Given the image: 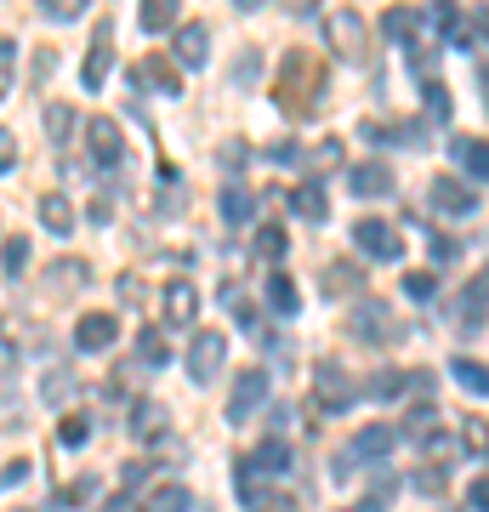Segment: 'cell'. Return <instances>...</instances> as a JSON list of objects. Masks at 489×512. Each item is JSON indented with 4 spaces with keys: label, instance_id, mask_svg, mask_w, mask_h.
<instances>
[{
    "label": "cell",
    "instance_id": "33",
    "mask_svg": "<svg viewBox=\"0 0 489 512\" xmlns=\"http://www.w3.org/2000/svg\"><path fill=\"white\" fill-rule=\"evenodd\" d=\"M86 12V0H40V18H52V23H74Z\"/></svg>",
    "mask_w": 489,
    "mask_h": 512
},
{
    "label": "cell",
    "instance_id": "36",
    "mask_svg": "<svg viewBox=\"0 0 489 512\" xmlns=\"http://www.w3.org/2000/svg\"><path fill=\"white\" fill-rule=\"evenodd\" d=\"M12 69H18V46L0 35V97L12 92Z\"/></svg>",
    "mask_w": 489,
    "mask_h": 512
},
{
    "label": "cell",
    "instance_id": "13",
    "mask_svg": "<svg viewBox=\"0 0 489 512\" xmlns=\"http://www.w3.org/2000/svg\"><path fill=\"white\" fill-rule=\"evenodd\" d=\"M109 69H114V35H109V23H97V40H91V57H86V69H80V80L97 92Z\"/></svg>",
    "mask_w": 489,
    "mask_h": 512
},
{
    "label": "cell",
    "instance_id": "29",
    "mask_svg": "<svg viewBox=\"0 0 489 512\" xmlns=\"http://www.w3.org/2000/svg\"><path fill=\"white\" fill-rule=\"evenodd\" d=\"M0 268H6L12 279H18L23 268H29V239H23V234H12V239H6V251H0Z\"/></svg>",
    "mask_w": 489,
    "mask_h": 512
},
{
    "label": "cell",
    "instance_id": "41",
    "mask_svg": "<svg viewBox=\"0 0 489 512\" xmlns=\"http://www.w3.org/2000/svg\"><path fill=\"white\" fill-rule=\"evenodd\" d=\"M12 165H18V137L0 126V171H12Z\"/></svg>",
    "mask_w": 489,
    "mask_h": 512
},
{
    "label": "cell",
    "instance_id": "8",
    "mask_svg": "<svg viewBox=\"0 0 489 512\" xmlns=\"http://www.w3.org/2000/svg\"><path fill=\"white\" fill-rule=\"evenodd\" d=\"M364 46H370V29H364L359 12H330V52L364 57Z\"/></svg>",
    "mask_w": 489,
    "mask_h": 512
},
{
    "label": "cell",
    "instance_id": "31",
    "mask_svg": "<svg viewBox=\"0 0 489 512\" xmlns=\"http://www.w3.org/2000/svg\"><path fill=\"white\" fill-rule=\"evenodd\" d=\"M46 131H52V143H69V131H74L69 103H52V109H46Z\"/></svg>",
    "mask_w": 489,
    "mask_h": 512
},
{
    "label": "cell",
    "instance_id": "21",
    "mask_svg": "<svg viewBox=\"0 0 489 512\" xmlns=\"http://www.w3.org/2000/svg\"><path fill=\"white\" fill-rule=\"evenodd\" d=\"M256 217V194H251V188H222V222H234V228H239V222H251Z\"/></svg>",
    "mask_w": 489,
    "mask_h": 512
},
{
    "label": "cell",
    "instance_id": "27",
    "mask_svg": "<svg viewBox=\"0 0 489 512\" xmlns=\"http://www.w3.org/2000/svg\"><path fill=\"white\" fill-rule=\"evenodd\" d=\"M450 370H455V382L467 387L472 399H484V393H489V382H484V365H478V359H450Z\"/></svg>",
    "mask_w": 489,
    "mask_h": 512
},
{
    "label": "cell",
    "instance_id": "22",
    "mask_svg": "<svg viewBox=\"0 0 489 512\" xmlns=\"http://www.w3.org/2000/svg\"><path fill=\"white\" fill-rule=\"evenodd\" d=\"M359 285H364L359 262H330L325 268V296H353Z\"/></svg>",
    "mask_w": 489,
    "mask_h": 512
},
{
    "label": "cell",
    "instance_id": "47",
    "mask_svg": "<svg viewBox=\"0 0 489 512\" xmlns=\"http://www.w3.org/2000/svg\"><path fill=\"white\" fill-rule=\"evenodd\" d=\"M0 365H12V342L6 336H0Z\"/></svg>",
    "mask_w": 489,
    "mask_h": 512
},
{
    "label": "cell",
    "instance_id": "10",
    "mask_svg": "<svg viewBox=\"0 0 489 512\" xmlns=\"http://www.w3.org/2000/svg\"><path fill=\"white\" fill-rule=\"evenodd\" d=\"M427 200H433L438 211H450V217H472V211H478V188H461L455 177H433V183H427Z\"/></svg>",
    "mask_w": 489,
    "mask_h": 512
},
{
    "label": "cell",
    "instance_id": "11",
    "mask_svg": "<svg viewBox=\"0 0 489 512\" xmlns=\"http://www.w3.org/2000/svg\"><path fill=\"white\" fill-rule=\"evenodd\" d=\"M194 319H200V291H194L188 279H171V285H165V325L194 330Z\"/></svg>",
    "mask_w": 489,
    "mask_h": 512
},
{
    "label": "cell",
    "instance_id": "15",
    "mask_svg": "<svg viewBox=\"0 0 489 512\" xmlns=\"http://www.w3.org/2000/svg\"><path fill=\"white\" fill-rule=\"evenodd\" d=\"M137 80H143V86H154L160 97H182V74L171 69V63H165L160 52H148V63L137 69Z\"/></svg>",
    "mask_w": 489,
    "mask_h": 512
},
{
    "label": "cell",
    "instance_id": "24",
    "mask_svg": "<svg viewBox=\"0 0 489 512\" xmlns=\"http://www.w3.org/2000/svg\"><path fill=\"white\" fill-rule=\"evenodd\" d=\"M131 433H137V439H160L165 433V404H137V410H131Z\"/></svg>",
    "mask_w": 489,
    "mask_h": 512
},
{
    "label": "cell",
    "instance_id": "9",
    "mask_svg": "<svg viewBox=\"0 0 489 512\" xmlns=\"http://www.w3.org/2000/svg\"><path fill=\"white\" fill-rule=\"evenodd\" d=\"M347 188L359 194V200H387L393 194V165H381V160H364L347 171Z\"/></svg>",
    "mask_w": 489,
    "mask_h": 512
},
{
    "label": "cell",
    "instance_id": "19",
    "mask_svg": "<svg viewBox=\"0 0 489 512\" xmlns=\"http://www.w3.org/2000/svg\"><path fill=\"white\" fill-rule=\"evenodd\" d=\"M319 399H325L330 410H342V404L353 399V382H347V370H342V365H330V359L319 365Z\"/></svg>",
    "mask_w": 489,
    "mask_h": 512
},
{
    "label": "cell",
    "instance_id": "12",
    "mask_svg": "<svg viewBox=\"0 0 489 512\" xmlns=\"http://www.w3.org/2000/svg\"><path fill=\"white\" fill-rule=\"evenodd\" d=\"M114 336H120L114 313H86V319L74 325V348L80 353H103V348H114Z\"/></svg>",
    "mask_w": 489,
    "mask_h": 512
},
{
    "label": "cell",
    "instance_id": "3",
    "mask_svg": "<svg viewBox=\"0 0 489 512\" xmlns=\"http://www.w3.org/2000/svg\"><path fill=\"white\" fill-rule=\"evenodd\" d=\"M222 365H228V336L222 330H194V342H188V376L194 382H217Z\"/></svg>",
    "mask_w": 489,
    "mask_h": 512
},
{
    "label": "cell",
    "instance_id": "16",
    "mask_svg": "<svg viewBox=\"0 0 489 512\" xmlns=\"http://www.w3.org/2000/svg\"><path fill=\"white\" fill-rule=\"evenodd\" d=\"M450 154H455V165L467 171L472 183H484V177H489V154H484V137H455V143H450Z\"/></svg>",
    "mask_w": 489,
    "mask_h": 512
},
{
    "label": "cell",
    "instance_id": "17",
    "mask_svg": "<svg viewBox=\"0 0 489 512\" xmlns=\"http://www.w3.org/2000/svg\"><path fill=\"white\" fill-rule=\"evenodd\" d=\"M290 211L302 222H325L330 217V194L319 183H302V188H290Z\"/></svg>",
    "mask_w": 489,
    "mask_h": 512
},
{
    "label": "cell",
    "instance_id": "5",
    "mask_svg": "<svg viewBox=\"0 0 489 512\" xmlns=\"http://www.w3.org/2000/svg\"><path fill=\"white\" fill-rule=\"evenodd\" d=\"M86 154H91V165H103V171H114V165L126 160V137H120V120H91L86 126Z\"/></svg>",
    "mask_w": 489,
    "mask_h": 512
},
{
    "label": "cell",
    "instance_id": "45",
    "mask_svg": "<svg viewBox=\"0 0 489 512\" xmlns=\"http://www.w3.org/2000/svg\"><path fill=\"white\" fill-rule=\"evenodd\" d=\"M109 217H114V205L97 194V200H91V222H109Z\"/></svg>",
    "mask_w": 489,
    "mask_h": 512
},
{
    "label": "cell",
    "instance_id": "20",
    "mask_svg": "<svg viewBox=\"0 0 489 512\" xmlns=\"http://www.w3.org/2000/svg\"><path fill=\"white\" fill-rule=\"evenodd\" d=\"M46 279H52V291L69 296V291H80V285L91 279V268L80 262V256H63V262H52V274H46Z\"/></svg>",
    "mask_w": 489,
    "mask_h": 512
},
{
    "label": "cell",
    "instance_id": "34",
    "mask_svg": "<svg viewBox=\"0 0 489 512\" xmlns=\"http://www.w3.org/2000/svg\"><path fill=\"white\" fill-rule=\"evenodd\" d=\"M86 439H91V421H86V416H63V427H57V444H69V450H80Z\"/></svg>",
    "mask_w": 489,
    "mask_h": 512
},
{
    "label": "cell",
    "instance_id": "40",
    "mask_svg": "<svg viewBox=\"0 0 489 512\" xmlns=\"http://www.w3.org/2000/svg\"><path fill=\"white\" fill-rule=\"evenodd\" d=\"M69 387H74V376H69V370H52V376H46V399H69Z\"/></svg>",
    "mask_w": 489,
    "mask_h": 512
},
{
    "label": "cell",
    "instance_id": "2",
    "mask_svg": "<svg viewBox=\"0 0 489 512\" xmlns=\"http://www.w3.org/2000/svg\"><path fill=\"white\" fill-rule=\"evenodd\" d=\"M393 444H399V433H393V427H381V421L359 427V433H353V444L342 450V461H336V478H347L359 461H387V456H393Z\"/></svg>",
    "mask_w": 489,
    "mask_h": 512
},
{
    "label": "cell",
    "instance_id": "18",
    "mask_svg": "<svg viewBox=\"0 0 489 512\" xmlns=\"http://www.w3.org/2000/svg\"><path fill=\"white\" fill-rule=\"evenodd\" d=\"M484 296H489V285H484V274L467 285V296H461V308H455V319H461V330L467 336H478L484 330Z\"/></svg>",
    "mask_w": 489,
    "mask_h": 512
},
{
    "label": "cell",
    "instance_id": "35",
    "mask_svg": "<svg viewBox=\"0 0 489 512\" xmlns=\"http://www.w3.org/2000/svg\"><path fill=\"white\" fill-rule=\"evenodd\" d=\"M399 387H410V376H404V370H381V376H370V393H376V399H393Z\"/></svg>",
    "mask_w": 489,
    "mask_h": 512
},
{
    "label": "cell",
    "instance_id": "26",
    "mask_svg": "<svg viewBox=\"0 0 489 512\" xmlns=\"http://www.w3.org/2000/svg\"><path fill=\"white\" fill-rule=\"evenodd\" d=\"M160 29H177V0H148L143 6V35H160Z\"/></svg>",
    "mask_w": 489,
    "mask_h": 512
},
{
    "label": "cell",
    "instance_id": "38",
    "mask_svg": "<svg viewBox=\"0 0 489 512\" xmlns=\"http://www.w3.org/2000/svg\"><path fill=\"white\" fill-rule=\"evenodd\" d=\"M137 353H143V365H165V336H160V330H143Z\"/></svg>",
    "mask_w": 489,
    "mask_h": 512
},
{
    "label": "cell",
    "instance_id": "44",
    "mask_svg": "<svg viewBox=\"0 0 489 512\" xmlns=\"http://www.w3.org/2000/svg\"><path fill=\"white\" fill-rule=\"evenodd\" d=\"M97 512H143V507H137L131 495H114V501H103V507H97Z\"/></svg>",
    "mask_w": 489,
    "mask_h": 512
},
{
    "label": "cell",
    "instance_id": "43",
    "mask_svg": "<svg viewBox=\"0 0 489 512\" xmlns=\"http://www.w3.org/2000/svg\"><path fill=\"white\" fill-rule=\"evenodd\" d=\"M484 495H489V484H484V478H472V484H467V507L484 512Z\"/></svg>",
    "mask_w": 489,
    "mask_h": 512
},
{
    "label": "cell",
    "instance_id": "42",
    "mask_svg": "<svg viewBox=\"0 0 489 512\" xmlns=\"http://www.w3.org/2000/svg\"><path fill=\"white\" fill-rule=\"evenodd\" d=\"M256 69H262V57H256V52H245V63L234 69V86H251V80H256Z\"/></svg>",
    "mask_w": 489,
    "mask_h": 512
},
{
    "label": "cell",
    "instance_id": "23",
    "mask_svg": "<svg viewBox=\"0 0 489 512\" xmlns=\"http://www.w3.org/2000/svg\"><path fill=\"white\" fill-rule=\"evenodd\" d=\"M40 222H46L52 234H69V228H74V205H69V194H46V200H40Z\"/></svg>",
    "mask_w": 489,
    "mask_h": 512
},
{
    "label": "cell",
    "instance_id": "25",
    "mask_svg": "<svg viewBox=\"0 0 489 512\" xmlns=\"http://www.w3.org/2000/svg\"><path fill=\"white\" fill-rule=\"evenodd\" d=\"M285 228H279V222H262V228H256V256H262V262H285Z\"/></svg>",
    "mask_w": 489,
    "mask_h": 512
},
{
    "label": "cell",
    "instance_id": "14",
    "mask_svg": "<svg viewBox=\"0 0 489 512\" xmlns=\"http://www.w3.org/2000/svg\"><path fill=\"white\" fill-rule=\"evenodd\" d=\"M205 57H211V29H205V23H182L177 29V63L205 69Z\"/></svg>",
    "mask_w": 489,
    "mask_h": 512
},
{
    "label": "cell",
    "instance_id": "32",
    "mask_svg": "<svg viewBox=\"0 0 489 512\" xmlns=\"http://www.w3.org/2000/svg\"><path fill=\"white\" fill-rule=\"evenodd\" d=\"M416 23H421V12H410V6H399V12H387V18H381V29H387L393 40H404V35H416Z\"/></svg>",
    "mask_w": 489,
    "mask_h": 512
},
{
    "label": "cell",
    "instance_id": "4",
    "mask_svg": "<svg viewBox=\"0 0 489 512\" xmlns=\"http://www.w3.org/2000/svg\"><path fill=\"white\" fill-rule=\"evenodd\" d=\"M347 330H353L359 342H399V319H393L387 302H359L353 319H347Z\"/></svg>",
    "mask_w": 489,
    "mask_h": 512
},
{
    "label": "cell",
    "instance_id": "6",
    "mask_svg": "<svg viewBox=\"0 0 489 512\" xmlns=\"http://www.w3.org/2000/svg\"><path fill=\"white\" fill-rule=\"evenodd\" d=\"M353 245H359L364 256H376V262H399V256H404V239L393 234L387 222H376V217L353 222Z\"/></svg>",
    "mask_w": 489,
    "mask_h": 512
},
{
    "label": "cell",
    "instance_id": "1",
    "mask_svg": "<svg viewBox=\"0 0 489 512\" xmlns=\"http://www.w3.org/2000/svg\"><path fill=\"white\" fill-rule=\"evenodd\" d=\"M319 80H325V63H319L313 52H285V69H279V109L313 114Z\"/></svg>",
    "mask_w": 489,
    "mask_h": 512
},
{
    "label": "cell",
    "instance_id": "39",
    "mask_svg": "<svg viewBox=\"0 0 489 512\" xmlns=\"http://www.w3.org/2000/svg\"><path fill=\"white\" fill-rule=\"evenodd\" d=\"M404 291L416 296V302H433V296H438V274H410V279H404Z\"/></svg>",
    "mask_w": 489,
    "mask_h": 512
},
{
    "label": "cell",
    "instance_id": "7",
    "mask_svg": "<svg viewBox=\"0 0 489 512\" xmlns=\"http://www.w3.org/2000/svg\"><path fill=\"white\" fill-rule=\"evenodd\" d=\"M262 399H268V370H239L234 393H228V416L251 421L256 410H262Z\"/></svg>",
    "mask_w": 489,
    "mask_h": 512
},
{
    "label": "cell",
    "instance_id": "37",
    "mask_svg": "<svg viewBox=\"0 0 489 512\" xmlns=\"http://www.w3.org/2000/svg\"><path fill=\"white\" fill-rule=\"evenodd\" d=\"M427 114H433V120H450V92H444V86H438V80H427Z\"/></svg>",
    "mask_w": 489,
    "mask_h": 512
},
{
    "label": "cell",
    "instance_id": "30",
    "mask_svg": "<svg viewBox=\"0 0 489 512\" xmlns=\"http://www.w3.org/2000/svg\"><path fill=\"white\" fill-rule=\"evenodd\" d=\"M268 296H273V308H279V313H296V308H302V296H296V285H290L285 274L268 279Z\"/></svg>",
    "mask_w": 489,
    "mask_h": 512
},
{
    "label": "cell",
    "instance_id": "46",
    "mask_svg": "<svg viewBox=\"0 0 489 512\" xmlns=\"http://www.w3.org/2000/svg\"><path fill=\"white\" fill-rule=\"evenodd\" d=\"M0 478H6V484H23V478H29V461H12V467H6Z\"/></svg>",
    "mask_w": 489,
    "mask_h": 512
},
{
    "label": "cell",
    "instance_id": "28",
    "mask_svg": "<svg viewBox=\"0 0 489 512\" xmlns=\"http://www.w3.org/2000/svg\"><path fill=\"white\" fill-rule=\"evenodd\" d=\"M194 507V495L182 490V484H165V490L148 495V512H188Z\"/></svg>",
    "mask_w": 489,
    "mask_h": 512
}]
</instances>
